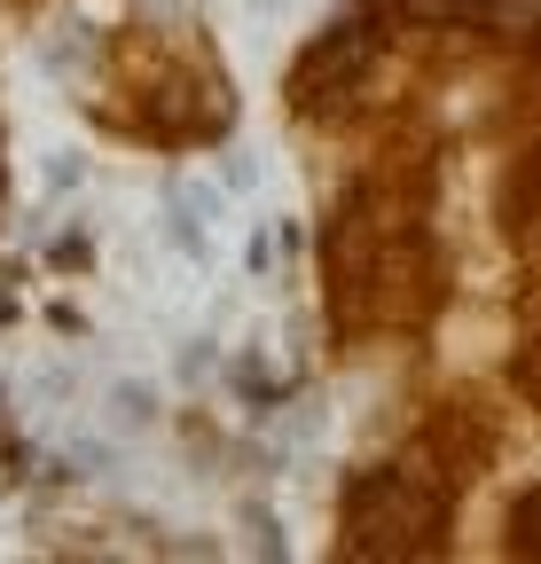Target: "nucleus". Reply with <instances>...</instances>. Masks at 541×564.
Masks as SVG:
<instances>
[{"mask_svg": "<svg viewBox=\"0 0 541 564\" xmlns=\"http://www.w3.org/2000/svg\"><path fill=\"white\" fill-rule=\"evenodd\" d=\"M110 423H118V432H142V423H158V392L150 384H110Z\"/></svg>", "mask_w": 541, "mask_h": 564, "instance_id": "obj_1", "label": "nucleus"}, {"mask_svg": "<svg viewBox=\"0 0 541 564\" xmlns=\"http://www.w3.org/2000/svg\"><path fill=\"white\" fill-rule=\"evenodd\" d=\"M79 173H87L79 150H47V188H55V196H63V188H79Z\"/></svg>", "mask_w": 541, "mask_h": 564, "instance_id": "obj_2", "label": "nucleus"}, {"mask_svg": "<svg viewBox=\"0 0 541 564\" xmlns=\"http://www.w3.org/2000/svg\"><path fill=\"white\" fill-rule=\"evenodd\" d=\"M142 17H158V32H188V0H133Z\"/></svg>", "mask_w": 541, "mask_h": 564, "instance_id": "obj_3", "label": "nucleus"}, {"mask_svg": "<svg viewBox=\"0 0 541 564\" xmlns=\"http://www.w3.org/2000/svg\"><path fill=\"white\" fill-rule=\"evenodd\" d=\"M220 173H228V188H259V165H251L244 150H228V165H220Z\"/></svg>", "mask_w": 541, "mask_h": 564, "instance_id": "obj_4", "label": "nucleus"}]
</instances>
